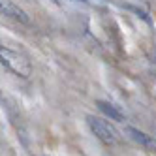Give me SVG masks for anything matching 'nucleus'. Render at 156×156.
<instances>
[{
	"instance_id": "nucleus-1",
	"label": "nucleus",
	"mask_w": 156,
	"mask_h": 156,
	"mask_svg": "<svg viewBox=\"0 0 156 156\" xmlns=\"http://www.w3.org/2000/svg\"><path fill=\"white\" fill-rule=\"evenodd\" d=\"M0 57H2V66H6L8 70H12L15 75H21V77L30 75V64L25 57H21L17 53H12L8 49L0 51Z\"/></svg>"
},
{
	"instance_id": "nucleus-2",
	"label": "nucleus",
	"mask_w": 156,
	"mask_h": 156,
	"mask_svg": "<svg viewBox=\"0 0 156 156\" xmlns=\"http://www.w3.org/2000/svg\"><path fill=\"white\" fill-rule=\"evenodd\" d=\"M87 122H88L90 130L94 132V136H96L100 141H104V143H107V145L117 143V132L113 130V126H109L105 120H100V119H96V117H87Z\"/></svg>"
},
{
	"instance_id": "nucleus-3",
	"label": "nucleus",
	"mask_w": 156,
	"mask_h": 156,
	"mask_svg": "<svg viewBox=\"0 0 156 156\" xmlns=\"http://www.w3.org/2000/svg\"><path fill=\"white\" fill-rule=\"evenodd\" d=\"M0 9H2L4 15L17 19L19 23H25V25L30 23V19H28V15L25 13V9H21L19 6H15L12 0H0Z\"/></svg>"
},
{
	"instance_id": "nucleus-4",
	"label": "nucleus",
	"mask_w": 156,
	"mask_h": 156,
	"mask_svg": "<svg viewBox=\"0 0 156 156\" xmlns=\"http://www.w3.org/2000/svg\"><path fill=\"white\" fill-rule=\"evenodd\" d=\"M126 133H128V136L136 141V143L143 145V147H147V149H156V141H154L151 136H147L145 132L133 128V126H126Z\"/></svg>"
},
{
	"instance_id": "nucleus-5",
	"label": "nucleus",
	"mask_w": 156,
	"mask_h": 156,
	"mask_svg": "<svg viewBox=\"0 0 156 156\" xmlns=\"http://www.w3.org/2000/svg\"><path fill=\"white\" fill-rule=\"evenodd\" d=\"M96 105H98V109L102 111V113H104L105 117H109L111 120L124 122V115H122V113H120V111H119L115 105H111L109 102H104V100H98V102H96Z\"/></svg>"
},
{
	"instance_id": "nucleus-6",
	"label": "nucleus",
	"mask_w": 156,
	"mask_h": 156,
	"mask_svg": "<svg viewBox=\"0 0 156 156\" xmlns=\"http://www.w3.org/2000/svg\"><path fill=\"white\" fill-rule=\"evenodd\" d=\"M126 8H128V9H132V12H136V13H137V15H139L143 21H147V23H151V17H149L147 13H145L143 9H139V8H133V6H126Z\"/></svg>"
},
{
	"instance_id": "nucleus-7",
	"label": "nucleus",
	"mask_w": 156,
	"mask_h": 156,
	"mask_svg": "<svg viewBox=\"0 0 156 156\" xmlns=\"http://www.w3.org/2000/svg\"><path fill=\"white\" fill-rule=\"evenodd\" d=\"M53 2H57V4H60V0H53Z\"/></svg>"
},
{
	"instance_id": "nucleus-8",
	"label": "nucleus",
	"mask_w": 156,
	"mask_h": 156,
	"mask_svg": "<svg viewBox=\"0 0 156 156\" xmlns=\"http://www.w3.org/2000/svg\"><path fill=\"white\" fill-rule=\"evenodd\" d=\"M79 2H87V0H79Z\"/></svg>"
}]
</instances>
